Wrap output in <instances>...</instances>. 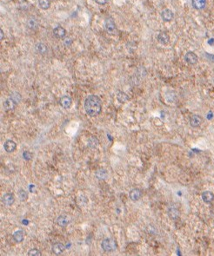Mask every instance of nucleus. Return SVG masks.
<instances>
[{
    "mask_svg": "<svg viewBox=\"0 0 214 256\" xmlns=\"http://www.w3.org/2000/svg\"><path fill=\"white\" fill-rule=\"evenodd\" d=\"M202 122H203V119H202V117H201L200 116H198V115H193V116H192L191 118H190V124H191V126L193 127V128H197V127H198V126L202 123Z\"/></svg>",
    "mask_w": 214,
    "mask_h": 256,
    "instance_id": "obj_10",
    "label": "nucleus"
},
{
    "mask_svg": "<svg viewBox=\"0 0 214 256\" xmlns=\"http://www.w3.org/2000/svg\"><path fill=\"white\" fill-rule=\"evenodd\" d=\"M4 149L7 153H12L17 149V143L12 140H7L4 143Z\"/></svg>",
    "mask_w": 214,
    "mask_h": 256,
    "instance_id": "obj_7",
    "label": "nucleus"
},
{
    "mask_svg": "<svg viewBox=\"0 0 214 256\" xmlns=\"http://www.w3.org/2000/svg\"><path fill=\"white\" fill-rule=\"evenodd\" d=\"M52 252L53 254H61L64 250H65V247L64 246V244L62 243H55L53 246H52Z\"/></svg>",
    "mask_w": 214,
    "mask_h": 256,
    "instance_id": "obj_16",
    "label": "nucleus"
},
{
    "mask_svg": "<svg viewBox=\"0 0 214 256\" xmlns=\"http://www.w3.org/2000/svg\"><path fill=\"white\" fill-rule=\"evenodd\" d=\"M202 200L205 203H211L214 200L213 193L211 191H204L202 194Z\"/></svg>",
    "mask_w": 214,
    "mask_h": 256,
    "instance_id": "obj_17",
    "label": "nucleus"
},
{
    "mask_svg": "<svg viewBox=\"0 0 214 256\" xmlns=\"http://www.w3.org/2000/svg\"><path fill=\"white\" fill-rule=\"evenodd\" d=\"M168 213H169V216H170L171 219H173V220H175V219L178 218V215H179V212H178V210L176 208H173V207H171V208H169V210H168Z\"/></svg>",
    "mask_w": 214,
    "mask_h": 256,
    "instance_id": "obj_22",
    "label": "nucleus"
},
{
    "mask_svg": "<svg viewBox=\"0 0 214 256\" xmlns=\"http://www.w3.org/2000/svg\"><path fill=\"white\" fill-rule=\"evenodd\" d=\"M102 249L105 252H113L116 250L117 248V243L116 241L111 239V238H106L105 240H103L101 243Z\"/></svg>",
    "mask_w": 214,
    "mask_h": 256,
    "instance_id": "obj_2",
    "label": "nucleus"
},
{
    "mask_svg": "<svg viewBox=\"0 0 214 256\" xmlns=\"http://www.w3.org/2000/svg\"><path fill=\"white\" fill-rule=\"evenodd\" d=\"M212 113L210 112L208 115V119H212Z\"/></svg>",
    "mask_w": 214,
    "mask_h": 256,
    "instance_id": "obj_33",
    "label": "nucleus"
},
{
    "mask_svg": "<svg viewBox=\"0 0 214 256\" xmlns=\"http://www.w3.org/2000/svg\"><path fill=\"white\" fill-rule=\"evenodd\" d=\"M158 41L162 44H167L170 42V37L166 32H160L158 36Z\"/></svg>",
    "mask_w": 214,
    "mask_h": 256,
    "instance_id": "obj_15",
    "label": "nucleus"
},
{
    "mask_svg": "<svg viewBox=\"0 0 214 256\" xmlns=\"http://www.w3.org/2000/svg\"><path fill=\"white\" fill-rule=\"evenodd\" d=\"M198 56L193 51H189L185 55V61L189 64L194 65L198 63Z\"/></svg>",
    "mask_w": 214,
    "mask_h": 256,
    "instance_id": "obj_4",
    "label": "nucleus"
},
{
    "mask_svg": "<svg viewBox=\"0 0 214 256\" xmlns=\"http://www.w3.org/2000/svg\"><path fill=\"white\" fill-rule=\"evenodd\" d=\"M36 50H37V51H38V53L41 54V55H44V54H45L48 51L47 46L44 43H37L36 44Z\"/></svg>",
    "mask_w": 214,
    "mask_h": 256,
    "instance_id": "obj_20",
    "label": "nucleus"
},
{
    "mask_svg": "<svg viewBox=\"0 0 214 256\" xmlns=\"http://www.w3.org/2000/svg\"><path fill=\"white\" fill-rule=\"evenodd\" d=\"M84 108L89 117H97L102 110V101L100 97L96 95L87 96L84 102Z\"/></svg>",
    "mask_w": 214,
    "mask_h": 256,
    "instance_id": "obj_1",
    "label": "nucleus"
},
{
    "mask_svg": "<svg viewBox=\"0 0 214 256\" xmlns=\"http://www.w3.org/2000/svg\"><path fill=\"white\" fill-rule=\"evenodd\" d=\"M38 5L41 9L48 10L51 6V0H38Z\"/></svg>",
    "mask_w": 214,
    "mask_h": 256,
    "instance_id": "obj_23",
    "label": "nucleus"
},
{
    "mask_svg": "<svg viewBox=\"0 0 214 256\" xmlns=\"http://www.w3.org/2000/svg\"><path fill=\"white\" fill-rule=\"evenodd\" d=\"M105 30L109 33H113L116 31V24H115L114 19H113V17H107L106 19H105Z\"/></svg>",
    "mask_w": 214,
    "mask_h": 256,
    "instance_id": "obj_5",
    "label": "nucleus"
},
{
    "mask_svg": "<svg viewBox=\"0 0 214 256\" xmlns=\"http://www.w3.org/2000/svg\"><path fill=\"white\" fill-rule=\"evenodd\" d=\"M193 8L197 10H202L206 6V0H192Z\"/></svg>",
    "mask_w": 214,
    "mask_h": 256,
    "instance_id": "obj_14",
    "label": "nucleus"
},
{
    "mask_svg": "<svg viewBox=\"0 0 214 256\" xmlns=\"http://www.w3.org/2000/svg\"><path fill=\"white\" fill-rule=\"evenodd\" d=\"M18 196H19V199L21 200L22 202H24V201H26L27 200V198H28V194H27L25 190L21 189V190H19V192H18Z\"/></svg>",
    "mask_w": 214,
    "mask_h": 256,
    "instance_id": "obj_26",
    "label": "nucleus"
},
{
    "mask_svg": "<svg viewBox=\"0 0 214 256\" xmlns=\"http://www.w3.org/2000/svg\"><path fill=\"white\" fill-rule=\"evenodd\" d=\"M28 255L29 256H41L42 254L41 252L37 249V248H33V249H31V250L28 252Z\"/></svg>",
    "mask_w": 214,
    "mask_h": 256,
    "instance_id": "obj_25",
    "label": "nucleus"
},
{
    "mask_svg": "<svg viewBox=\"0 0 214 256\" xmlns=\"http://www.w3.org/2000/svg\"><path fill=\"white\" fill-rule=\"evenodd\" d=\"M122 98H124V101L126 102L127 100H128V96L126 95V94H124V93H123V92H119L118 94V101H122Z\"/></svg>",
    "mask_w": 214,
    "mask_h": 256,
    "instance_id": "obj_28",
    "label": "nucleus"
},
{
    "mask_svg": "<svg viewBox=\"0 0 214 256\" xmlns=\"http://www.w3.org/2000/svg\"><path fill=\"white\" fill-rule=\"evenodd\" d=\"M108 176V172L104 169H99L96 172V177L98 180H105Z\"/></svg>",
    "mask_w": 214,
    "mask_h": 256,
    "instance_id": "obj_19",
    "label": "nucleus"
},
{
    "mask_svg": "<svg viewBox=\"0 0 214 256\" xmlns=\"http://www.w3.org/2000/svg\"><path fill=\"white\" fill-rule=\"evenodd\" d=\"M71 221V220L70 218L69 215H67V214H61V215H59V217L57 218V220H56V223L59 225V227L64 228V227H66L67 225L70 224Z\"/></svg>",
    "mask_w": 214,
    "mask_h": 256,
    "instance_id": "obj_3",
    "label": "nucleus"
},
{
    "mask_svg": "<svg viewBox=\"0 0 214 256\" xmlns=\"http://www.w3.org/2000/svg\"><path fill=\"white\" fill-rule=\"evenodd\" d=\"M27 25L31 29V30H36L38 26V22L36 18L34 17H31L28 19L27 21Z\"/></svg>",
    "mask_w": 214,
    "mask_h": 256,
    "instance_id": "obj_21",
    "label": "nucleus"
},
{
    "mask_svg": "<svg viewBox=\"0 0 214 256\" xmlns=\"http://www.w3.org/2000/svg\"><path fill=\"white\" fill-rule=\"evenodd\" d=\"M141 196H142V192L139 188H133L132 190H131L130 193H129V197L133 202L139 201V199L141 198Z\"/></svg>",
    "mask_w": 214,
    "mask_h": 256,
    "instance_id": "obj_9",
    "label": "nucleus"
},
{
    "mask_svg": "<svg viewBox=\"0 0 214 256\" xmlns=\"http://www.w3.org/2000/svg\"><path fill=\"white\" fill-rule=\"evenodd\" d=\"M10 97H11L13 100H15L17 103H18V102H20V100H21V96H20L17 92H13V93H11Z\"/></svg>",
    "mask_w": 214,
    "mask_h": 256,
    "instance_id": "obj_27",
    "label": "nucleus"
},
{
    "mask_svg": "<svg viewBox=\"0 0 214 256\" xmlns=\"http://www.w3.org/2000/svg\"><path fill=\"white\" fill-rule=\"evenodd\" d=\"M97 144H98V143H97V140L95 137L90 138L89 142H88V146H89L90 148H92V149L96 148L97 146Z\"/></svg>",
    "mask_w": 214,
    "mask_h": 256,
    "instance_id": "obj_24",
    "label": "nucleus"
},
{
    "mask_svg": "<svg viewBox=\"0 0 214 256\" xmlns=\"http://www.w3.org/2000/svg\"><path fill=\"white\" fill-rule=\"evenodd\" d=\"M206 55H207V58H208L210 60H212V62H214V56H213V55H210V54H207V53H206Z\"/></svg>",
    "mask_w": 214,
    "mask_h": 256,
    "instance_id": "obj_31",
    "label": "nucleus"
},
{
    "mask_svg": "<svg viewBox=\"0 0 214 256\" xmlns=\"http://www.w3.org/2000/svg\"><path fill=\"white\" fill-rule=\"evenodd\" d=\"M17 105V102L15 100H13L11 97H9L6 100V102H4V108L6 110H12L15 109V107Z\"/></svg>",
    "mask_w": 214,
    "mask_h": 256,
    "instance_id": "obj_13",
    "label": "nucleus"
},
{
    "mask_svg": "<svg viewBox=\"0 0 214 256\" xmlns=\"http://www.w3.org/2000/svg\"><path fill=\"white\" fill-rule=\"evenodd\" d=\"M161 17H162V19L165 22H170L173 19L174 14H173V12L171 10L166 9V10H164L161 12Z\"/></svg>",
    "mask_w": 214,
    "mask_h": 256,
    "instance_id": "obj_12",
    "label": "nucleus"
},
{
    "mask_svg": "<svg viewBox=\"0 0 214 256\" xmlns=\"http://www.w3.org/2000/svg\"><path fill=\"white\" fill-rule=\"evenodd\" d=\"M5 38V33H4V31L3 30H0V39L3 40Z\"/></svg>",
    "mask_w": 214,
    "mask_h": 256,
    "instance_id": "obj_30",
    "label": "nucleus"
},
{
    "mask_svg": "<svg viewBox=\"0 0 214 256\" xmlns=\"http://www.w3.org/2000/svg\"><path fill=\"white\" fill-rule=\"evenodd\" d=\"M97 5H100V6H104V5H106L107 3L109 2V0H95Z\"/></svg>",
    "mask_w": 214,
    "mask_h": 256,
    "instance_id": "obj_29",
    "label": "nucleus"
},
{
    "mask_svg": "<svg viewBox=\"0 0 214 256\" xmlns=\"http://www.w3.org/2000/svg\"><path fill=\"white\" fill-rule=\"evenodd\" d=\"M64 44L70 45V44H71V41L70 42V39H65V40H64Z\"/></svg>",
    "mask_w": 214,
    "mask_h": 256,
    "instance_id": "obj_32",
    "label": "nucleus"
},
{
    "mask_svg": "<svg viewBox=\"0 0 214 256\" xmlns=\"http://www.w3.org/2000/svg\"><path fill=\"white\" fill-rule=\"evenodd\" d=\"M2 202L6 205V206H11L14 202H15V198L13 196V195L11 193H8L3 195L2 197Z\"/></svg>",
    "mask_w": 214,
    "mask_h": 256,
    "instance_id": "obj_11",
    "label": "nucleus"
},
{
    "mask_svg": "<svg viewBox=\"0 0 214 256\" xmlns=\"http://www.w3.org/2000/svg\"><path fill=\"white\" fill-rule=\"evenodd\" d=\"M59 104L60 106L64 109H70L71 104H72V100L69 96H62L59 100Z\"/></svg>",
    "mask_w": 214,
    "mask_h": 256,
    "instance_id": "obj_6",
    "label": "nucleus"
},
{
    "mask_svg": "<svg viewBox=\"0 0 214 256\" xmlns=\"http://www.w3.org/2000/svg\"><path fill=\"white\" fill-rule=\"evenodd\" d=\"M53 34L56 38H64L66 36V31H65L64 27H62L61 25H58V26L54 28Z\"/></svg>",
    "mask_w": 214,
    "mask_h": 256,
    "instance_id": "obj_8",
    "label": "nucleus"
},
{
    "mask_svg": "<svg viewBox=\"0 0 214 256\" xmlns=\"http://www.w3.org/2000/svg\"><path fill=\"white\" fill-rule=\"evenodd\" d=\"M24 238H25V233L23 230H17L13 234V239L17 243L22 242L24 240Z\"/></svg>",
    "mask_w": 214,
    "mask_h": 256,
    "instance_id": "obj_18",
    "label": "nucleus"
}]
</instances>
